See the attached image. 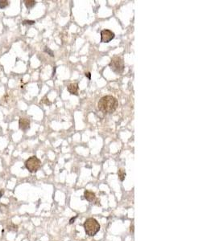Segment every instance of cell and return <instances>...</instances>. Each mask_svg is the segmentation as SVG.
Wrapping results in <instances>:
<instances>
[{
  "instance_id": "cell-1",
  "label": "cell",
  "mask_w": 215,
  "mask_h": 241,
  "mask_svg": "<svg viewBox=\"0 0 215 241\" xmlns=\"http://www.w3.org/2000/svg\"><path fill=\"white\" fill-rule=\"evenodd\" d=\"M119 102L116 98L113 96H104L99 100L98 108L103 114H108L114 112L118 108Z\"/></svg>"
},
{
  "instance_id": "cell-2",
  "label": "cell",
  "mask_w": 215,
  "mask_h": 241,
  "mask_svg": "<svg viewBox=\"0 0 215 241\" xmlns=\"http://www.w3.org/2000/svg\"><path fill=\"white\" fill-rule=\"evenodd\" d=\"M85 231L89 236H94L100 231L101 226L94 218H88L83 224Z\"/></svg>"
},
{
  "instance_id": "cell-3",
  "label": "cell",
  "mask_w": 215,
  "mask_h": 241,
  "mask_svg": "<svg viewBox=\"0 0 215 241\" xmlns=\"http://www.w3.org/2000/svg\"><path fill=\"white\" fill-rule=\"evenodd\" d=\"M24 166L30 173H35L40 168L41 161L36 156H32L25 161Z\"/></svg>"
},
{
  "instance_id": "cell-4",
  "label": "cell",
  "mask_w": 215,
  "mask_h": 241,
  "mask_svg": "<svg viewBox=\"0 0 215 241\" xmlns=\"http://www.w3.org/2000/svg\"><path fill=\"white\" fill-rule=\"evenodd\" d=\"M109 66L110 69L116 74L123 73L124 71V62L123 59L119 56L113 57Z\"/></svg>"
},
{
  "instance_id": "cell-5",
  "label": "cell",
  "mask_w": 215,
  "mask_h": 241,
  "mask_svg": "<svg viewBox=\"0 0 215 241\" xmlns=\"http://www.w3.org/2000/svg\"><path fill=\"white\" fill-rule=\"evenodd\" d=\"M114 38V33L110 30L105 29L101 31L102 43H109Z\"/></svg>"
},
{
  "instance_id": "cell-6",
  "label": "cell",
  "mask_w": 215,
  "mask_h": 241,
  "mask_svg": "<svg viewBox=\"0 0 215 241\" xmlns=\"http://www.w3.org/2000/svg\"><path fill=\"white\" fill-rule=\"evenodd\" d=\"M19 128L23 131H27L30 128V121L25 117H21L19 120Z\"/></svg>"
},
{
  "instance_id": "cell-7",
  "label": "cell",
  "mask_w": 215,
  "mask_h": 241,
  "mask_svg": "<svg viewBox=\"0 0 215 241\" xmlns=\"http://www.w3.org/2000/svg\"><path fill=\"white\" fill-rule=\"evenodd\" d=\"M84 197L87 201L90 203H93L96 200V195L95 194L90 190H85L84 192Z\"/></svg>"
},
{
  "instance_id": "cell-8",
  "label": "cell",
  "mask_w": 215,
  "mask_h": 241,
  "mask_svg": "<svg viewBox=\"0 0 215 241\" xmlns=\"http://www.w3.org/2000/svg\"><path fill=\"white\" fill-rule=\"evenodd\" d=\"M68 91L70 94L77 95V91H78V84L77 83H72V84H68Z\"/></svg>"
},
{
  "instance_id": "cell-9",
  "label": "cell",
  "mask_w": 215,
  "mask_h": 241,
  "mask_svg": "<svg viewBox=\"0 0 215 241\" xmlns=\"http://www.w3.org/2000/svg\"><path fill=\"white\" fill-rule=\"evenodd\" d=\"M24 3L25 7L27 9L32 8L36 4V2L34 1V0H25V1H24Z\"/></svg>"
},
{
  "instance_id": "cell-10",
  "label": "cell",
  "mask_w": 215,
  "mask_h": 241,
  "mask_svg": "<svg viewBox=\"0 0 215 241\" xmlns=\"http://www.w3.org/2000/svg\"><path fill=\"white\" fill-rule=\"evenodd\" d=\"M118 176L119 179H120V181H124V179L126 178V172L123 169H119L118 171Z\"/></svg>"
},
{
  "instance_id": "cell-11",
  "label": "cell",
  "mask_w": 215,
  "mask_h": 241,
  "mask_svg": "<svg viewBox=\"0 0 215 241\" xmlns=\"http://www.w3.org/2000/svg\"><path fill=\"white\" fill-rule=\"evenodd\" d=\"M9 100H10V98H9L8 94H6L5 96L2 98V100H1V101H0V104H1L2 105L5 106L8 103Z\"/></svg>"
},
{
  "instance_id": "cell-12",
  "label": "cell",
  "mask_w": 215,
  "mask_h": 241,
  "mask_svg": "<svg viewBox=\"0 0 215 241\" xmlns=\"http://www.w3.org/2000/svg\"><path fill=\"white\" fill-rule=\"evenodd\" d=\"M9 6V1L7 0H3V1H0V9H5L7 7Z\"/></svg>"
},
{
  "instance_id": "cell-13",
  "label": "cell",
  "mask_w": 215,
  "mask_h": 241,
  "mask_svg": "<svg viewBox=\"0 0 215 241\" xmlns=\"http://www.w3.org/2000/svg\"><path fill=\"white\" fill-rule=\"evenodd\" d=\"M23 25H33L35 23L34 20H24L22 22Z\"/></svg>"
},
{
  "instance_id": "cell-14",
  "label": "cell",
  "mask_w": 215,
  "mask_h": 241,
  "mask_svg": "<svg viewBox=\"0 0 215 241\" xmlns=\"http://www.w3.org/2000/svg\"><path fill=\"white\" fill-rule=\"evenodd\" d=\"M44 52H47V53H49V54L51 56H54V54H53L52 51H51V50H50V49H49V48H47V47L45 48H44Z\"/></svg>"
},
{
  "instance_id": "cell-15",
  "label": "cell",
  "mask_w": 215,
  "mask_h": 241,
  "mask_svg": "<svg viewBox=\"0 0 215 241\" xmlns=\"http://www.w3.org/2000/svg\"><path fill=\"white\" fill-rule=\"evenodd\" d=\"M41 102H42V103H45V104H47V105H50V102H49V100H48V99H47L46 97L45 98H44V99H43V100H42V101H41Z\"/></svg>"
},
{
  "instance_id": "cell-16",
  "label": "cell",
  "mask_w": 215,
  "mask_h": 241,
  "mask_svg": "<svg viewBox=\"0 0 215 241\" xmlns=\"http://www.w3.org/2000/svg\"><path fill=\"white\" fill-rule=\"evenodd\" d=\"M85 76H87V77L89 79L91 78V75H90V73H85Z\"/></svg>"
},
{
  "instance_id": "cell-17",
  "label": "cell",
  "mask_w": 215,
  "mask_h": 241,
  "mask_svg": "<svg viewBox=\"0 0 215 241\" xmlns=\"http://www.w3.org/2000/svg\"><path fill=\"white\" fill-rule=\"evenodd\" d=\"M3 194H4V190H1V191H0V198L3 196Z\"/></svg>"
},
{
  "instance_id": "cell-18",
  "label": "cell",
  "mask_w": 215,
  "mask_h": 241,
  "mask_svg": "<svg viewBox=\"0 0 215 241\" xmlns=\"http://www.w3.org/2000/svg\"><path fill=\"white\" fill-rule=\"evenodd\" d=\"M131 231L132 233L134 232V223H132V225L131 226Z\"/></svg>"
},
{
  "instance_id": "cell-19",
  "label": "cell",
  "mask_w": 215,
  "mask_h": 241,
  "mask_svg": "<svg viewBox=\"0 0 215 241\" xmlns=\"http://www.w3.org/2000/svg\"><path fill=\"white\" fill-rule=\"evenodd\" d=\"M76 218H77V216L75 217V218H74V219H72V220H70V223H70V224H71V223H73L74 222V220H75V219H76Z\"/></svg>"
}]
</instances>
